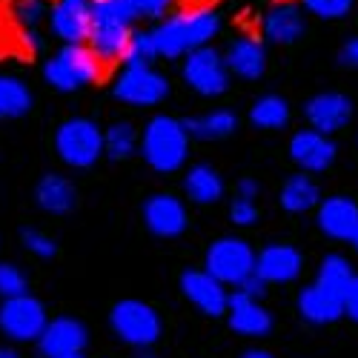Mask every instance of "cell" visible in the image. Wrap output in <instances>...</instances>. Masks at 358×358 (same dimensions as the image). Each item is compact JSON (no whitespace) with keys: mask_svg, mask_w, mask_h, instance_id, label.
Segmentation results:
<instances>
[{"mask_svg":"<svg viewBox=\"0 0 358 358\" xmlns=\"http://www.w3.org/2000/svg\"><path fill=\"white\" fill-rule=\"evenodd\" d=\"M341 64L358 69V38H352V41L344 43V49H341Z\"/></svg>","mask_w":358,"mask_h":358,"instance_id":"cell-41","label":"cell"},{"mask_svg":"<svg viewBox=\"0 0 358 358\" xmlns=\"http://www.w3.org/2000/svg\"><path fill=\"white\" fill-rule=\"evenodd\" d=\"M350 281H352V266H350V261L344 255H327L321 261L315 284H321L324 289H333V292L344 295Z\"/></svg>","mask_w":358,"mask_h":358,"instance_id":"cell-30","label":"cell"},{"mask_svg":"<svg viewBox=\"0 0 358 358\" xmlns=\"http://www.w3.org/2000/svg\"><path fill=\"white\" fill-rule=\"evenodd\" d=\"M184 127H187L189 138L218 141V138H227L238 129V117L229 109H215V112H206V115H198V117H187Z\"/></svg>","mask_w":358,"mask_h":358,"instance_id":"cell-26","label":"cell"},{"mask_svg":"<svg viewBox=\"0 0 358 358\" xmlns=\"http://www.w3.org/2000/svg\"><path fill=\"white\" fill-rule=\"evenodd\" d=\"M112 95L127 106H158L169 95V83L152 66H127L117 75Z\"/></svg>","mask_w":358,"mask_h":358,"instance_id":"cell-10","label":"cell"},{"mask_svg":"<svg viewBox=\"0 0 358 358\" xmlns=\"http://www.w3.org/2000/svg\"><path fill=\"white\" fill-rule=\"evenodd\" d=\"M227 321L238 336H247V338H264L273 333V315L261 307V301L244 295L241 289H235L229 295Z\"/></svg>","mask_w":358,"mask_h":358,"instance_id":"cell-18","label":"cell"},{"mask_svg":"<svg viewBox=\"0 0 358 358\" xmlns=\"http://www.w3.org/2000/svg\"><path fill=\"white\" fill-rule=\"evenodd\" d=\"M26 289H29L26 275L17 270L15 264L0 261V295L3 298H17V295H26Z\"/></svg>","mask_w":358,"mask_h":358,"instance_id":"cell-32","label":"cell"},{"mask_svg":"<svg viewBox=\"0 0 358 358\" xmlns=\"http://www.w3.org/2000/svg\"><path fill=\"white\" fill-rule=\"evenodd\" d=\"M304 9H310L313 15L324 17V20H336L344 17L352 9V0H301Z\"/></svg>","mask_w":358,"mask_h":358,"instance_id":"cell-34","label":"cell"},{"mask_svg":"<svg viewBox=\"0 0 358 358\" xmlns=\"http://www.w3.org/2000/svg\"><path fill=\"white\" fill-rule=\"evenodd\" d=\"M304 117L307 124L321 132V135H333L338 129H344L352 117V101L341 92H318L307 101L304 106Z\"/></svg>","mask_w":358,"mask_h":358,"instance_id":"cell-14","label":"cell"},{"mask_svg":"<svg viewBox=\"0 0 358 358\" xmlns=\"http://www.w3.org/2000/svg\"><path fill=\"white\" fill-rule=\"evenodd\" d=\"M158 57V46L152 32H132V41L127 46L124 64L127 66H152V61Z\"/></svg>","mask_w":358,"mask_h":358,"instance_id":"cell-31","label":"cell"},{"mask_svg":"<svg viewBox=\"0 0 358 358\" xmlns=\"http://www.w3.org/2000/svg\"><path fill=\"white\" fill-rule=\"evenodd\" d=\"M304 255L289 244H266L258 252L255 275H261L266 284H289L301 275Z\"/></svg>","mask_w":358,"mask_h":358,"instance_id":"cell-19","label":"cell"},{"mask_svg":"<svg viewBox=\"0 0 358 358\" xmlns=\"http://www.w3.org/2000/svg\"><path fill=\"white\" fill-rule=\"evenodd\" d=\"M35 201L43 213L49 215H66L75 210V203H78V192L72 187L69 178L64 175H43L41 181H38V189H35Z\"/></svg>","mask_w":358,"mask_h":358,"instance_id":"cell-21","label":"cell"},{"mask_svg":"<svg viewBox=\"0 0 358 358\" xmlns=\"http://www.w3.org/2000/svg\"><path fill=\"white\" fill-rule=\"evenodd\" d=\"M109 327L124 344L138 350H149L161 338V315L138 298L117 301L109 313Z\"/></svg>","mask_w":358,"mask_h":358,"instance_id":"cell-7","label":"cell"},{"mask_svg":"<svg viewBox=\"0 0 358 358\" xmlns=\"http://www.w3.org/2000/svg\"><path fill=\"white\" fill-rule=\"evenodd\" d=\"M132 20L135 12L127 0H92V29L86 46L98 55L101 64L124 61L132 41Z\"/></svg>","mask_w":358,"mask_h":358,"instance_id":"cell-2","label":"cell"},{"mask_svg":"<svg viewBox=\"0 0 358 358\" xmlns=\"http://www.w3.org/2000/svg\"><path fill=\"white\" fill-rule=\"evenodd\" d=\"M258 181H252V178H241V181H238V198H258Z\"/></svg>","mask_w":358,"mask_h":358,"instance_id":"cell-42","label":"cell"},{"mask_svg":"<svg viewBox=\"0 0 358 358\" xmlns=\"http://www.w3.org/2000/svg\"><path fill=\"white\" fill-rule=\"evenodd\" d=\"M55 38L64 43H86L92 29V3L89 0H57L49 15Z\"/></svg>","mask_w":358,"mask_h":358,"instance_id":"cell-16","label":"cell"},{"mask_svg":"<svg viewBox=\"0 0 358 358\" xmlns=\"http://www.w3.org/2000/svg\"><path fill=\"white\" fill-rule=\"evenodd\" d=\"M181 292L189 298V304H195L203 315H224L229 307V292L227 287L213 278L206 270H187L181 273Z\"/></svg>","mask_w":358,"mask_h":358,"instance_id":"cell-13","label":"cell"},{"mask_svg":"<svg viewBox=\"0 0 358 358\" xmlns=\"http://www.w3.org/2000/svg\"><path fill=\"white\" fill-rule=\"evenodd\" d=\"M0 358H20V352L15 347H0Z\"/></svg>","mask_w":358,"mask_h":358,"instance_id":"cell-44","label":"cell"},{"mask_svg":"<svg viewBox=\"0 0 358 358\" xmlns=\"http://www.w3.org/2000/svg\"><path fill=\"white\" fill-rule=\"evenodd\" d=\"M341 301H344V315H350V321L358 324V275H352V281L347 284Z\"/></svg>","mask_w":358,"mask_h":358,"instance_id":"cell-38","label":"cell"},{"mask_svg":"<svg viewBox=\"0 0 358 358\" xmlns=\"http://www.w3.org/2000/svg\"><path fill=\"white\" fill-rule=\"evenodd\" d=\"M250 121L258 129H281L289 124V103L281 95H264L252 103Z\"/></svg>","mask_w":358,"mask_h":358,"instance_id":"cell-28","label":"cell"},{"mask_svg":"<svg viewBox=\"0 0 358 358\" xmlns=\"http://www.w3.org/2000/svg\"><path fill=\"white\" fill-rule=\"evenodd\" d=\"M89 344V330L83 327V321L61 315L52 318L46 324L43 336L38 338L41 355L43 358H64V355H80L83 347Z\"/></svg>","mask_w":358,"mask_h":358,"instance_id":"cell-11","label":"cell"},{"mask_svg":"<svg viewBox=\"0 0 358 358\" xmlns=\"http://www.w3.org/2000/svg\"><path fill=\"white\" fill-rule=\"evenodd\" d=\"M103 149L112 161H127L129 155H135L138 149V132L132 124L117 121L103 132Z\"/></svg>","mask_w":358,"mask_h":358,"instance_id":"cell-29","label":"cell"},{"mask_svg":"<svg viewBox=\"0 0 358 358\" xmlns=\"http://www.w3.org/2000/svg\"><path fill=\"white\" fill-rule=\"evenodd\" d=\"M46 324V307L29 292L17 298H3V304H0V333L12 341H38Z\"/></svg>","mask_w":358,"mask_h":358,"instance_id":"cell-8","label":"cell"},{"mask_svg":"<svg viewBox=\"0 0 358 358\" xmlns=\"http://www.w3.org/2000/svg\"><path fill=\"white\" fill-rule=\"evenodd\" d=\"M103 75V64L86 43H66L43 64V78L57 92H78Z\"/></svg>","mask_w":358,"mask_h":358,"instance_id":"cell-4","label":"cell"},{"mask_svg":"<svg viewBox=\"0 0 358 358\" xmlns=\"http://www.w3.org/2000/svg\"><path fill=\"white\" fill-rule=\"evenodd\" d=\"M129 9L135 12V17H149V20H158L164 17L172 6L175 0H127Z\"/></svg>","mask_w":358,"mask_h":358,"instance_id":"cell-35","label":"cell"},{"mask_svg":"<svg viewBox=\"0 0 358 358\" xmlns=\"http://www.w3.org/2000/svg\"><path fill=\"white\" fill-rule=\"evenodd\" d=\"M336 155H338V146L333 143V138L321 135L315 129H301L289 141V158L304 172H324L327 166H333Z\"/></svg>","mask_w":358,"mask_h":358,"instance_id":"cell-17","label":"cell"},{"mask_svg":"<svg viewBox=\"0 0 358 358\" xmlns=\"http://www.w3.org/2000/svg\"><path fill=\"white\" fill-rule=\"evenodd\" d=\"M141 155L155 172H164V175L178 172L189 155V132L184 121H175L169 115H155L143 127Z\"/></svg>","mask_w":358,"mask_h":358,"instance_id":"cell-3","label":"cell"},{"mask_svg":"<svg viewBox=\"0 0 358 358\" xmlns=\"http://www.w3.org/2000/svg\"><path fill=\"white\" fill-rule=\"evenodd\" d=\"M184 192H187L189 201H195L201 206L218 203L224 198V178L210 164H195L184 175Z\"/></svg>","mask_w":358,"mask_h":358,"instance_id":"cell-24","label":"cell"},{"mask_svg":"<svg viewBox=\"0 0 358 358\" xmlns=\"http://www.w3.org/2000/svg\"><path fill=\"white\" fill-rule=\"evenodd\" d=\"M352 250L358 252V232H355V238H352Z\"/></svg>","mask_w":358,"mask_h":358,"instance_id":"cell-46","label":"cell"},{"mask_svg":"<svg viewBox=\"0 0 358 358\" xmlns=\"http://www.w3.org/2000/svg\"><path fill=\"white\" fill-rule=\"evenodd\" d=\"M64 358H83V355H64Z\"/></svg>","mask_w":358,"mask_h":358,"instance_id":"cell-47","label":"cell"},{"mask_svg":"<svg viewBox=\"0 0 358 358\" xmlns=\"http://www.w3.org/2000/svg\"><path fill=\"white\" fill-rule=\"evenodd\" d=\"M184 80L203 98H218L229 89V66L213 46H201L187 55Z\"/></svg>","mask_w":358,"mask_h":358,"instance_id":"cell-9","label":"cell"},{"mask_svg":"<svg viewBox=\"0 0 358 358\" xmlns=\"http://www.w3.org/2000/svg\"><path fill=\"white\" fill-rule=\"evenodd\" d=\"M32 109V92L15 75H0V121L23 117Z\"/></svg>","mask_w":358,"mask_h":358,"instance_id":"cell-27","label":"cell"},{"mask_svg":"<svg viewBox=\"0 0 358 358\" xmlns=\"http://www.w3.org/2000/svg\"><path fill=\"white\" fill-rule=\"evenodd\" d=\"M318 229L333 241H352L358 232V203L347 195H333L318 203L315 213Z\"/></svg>","mask_w":358,"mask_h":358,"instance_id":"cell-15","label":"cell"},{"mask_svg":"<svg viewBox=\"0 0 358 358\" xmlns=\"http://www.w3.org/2000/svg\"><path fill=\"white\" fill-rule=\"evenodd\" d=\"M20 241H23V247L29 252L38 255V258H55L57 255V244L52 241L46 232H41V229H23L20 232Z\"/></svg>","mask_w":358,"mask_h":358,"instance_id":"cell-33","label":"cell"},{"mask_svg":"<svg viewBox=\"0 0 358 358\" xmlns=\"http://www.w3.org/2000/svg\"><path fill=\"white\" fill-rule=\"evenodd\" d=\"M238 289H241L244 295H250V298H255V301H261L264 292H266V281H264L261 275H252V278H247Z\"/></svg>","mask_w":358,"mask_h":358,"instance_id":"cell-39","label":"cell"},{"mask_svg":"<svg viewBox=\"0 0 358 358\" xmlns=\"http://www.w3.org/2000/svg\"><path fill=\"white\" fill-rule=\"evenodd\" d=\"M143 224L158 238H178L189 224L187 206L181 198H175L169 192H158L152 198H146L143 203Z\"/></svg>","mask_w":358,"mask_h":358,"instance_id":"cell-12","label":"cell"},{"mask_svg":"<svg viewBox=\"0 0 358 358\" xmlns=\"http://www.w3.org/2000/svg\"><path fill=\"white\" fill-rule=\"evenodd\" d=\"M298 313L304 321L321 327V324H333L344 315V301L341 295L333 289H324L321 284H310L298 292Z\"/></svg>","mask_w":358,"mask_h":358,"instance_id":"cell-20","label":"cell"},{"mask_svg":"<svg viewBox=\"0 0 358 358\" xmlns=\"http://www.w3.org/2000/svg\"><path fill=\"white\" fill-rule=\"evenodd\" d=\"M304 35V15L298 6L292 3H281V6H273L264 17V38L273 41V43H295L298 38Z\"/></svg>","mask_w":358,"mask_h":358,"instance_id":"cell-23","label":"cell"},{"mask_svg":"<svg viewBox=\"0 0 358 358\" xmlns=\"http://www.w3.org/2000/svg\"><path fill=\"white\" fill-rule=\"evenodd\" d=\"M321 203V189L318 184L313 181L310 175H292L289 181L284 184L281 189V206L292 215H301V213H310V210H318Z\"/></svg>","mask_w":358,"mask_h":358,"instance_id":"cell-25","label":"cell"},{"mask_svg":"<svg viewBox=\"0 0 358 358\" xmlns=\"http://www.w3.org/2000/svg\"><path fill=\"white\" fill-rule=\"evenodd\" d=\"M15 15H17L20 29H35L41 23V17L46 15V6H43V0H20Z\"/></svg>","mask_w":358,"mask_h":358,"instance_id":"cell-36","label":"cell"},{"mask_svg":"<svg viewBox=\"0 0 358 358\" xmlns=\"http://www.w3.org/2000/svg\"><path fill=\"white\" fill-rule=\"evenodd\" d=\"M218 29H221V17L210 6H192V9H184L166 17L152 32V38H155L158 55L181 57V55H189L206 46L218 35Z\"/></svg>","mask_w":358,"mask_h":358,"instance_id":"cell-1","label":"cell"},{"mask_svg":"<svg viewBox=\"0 0 358 358\" xmlns=\"http://www.w3.org/2000/svg\"><path fill=\"white\" fill-rule=\"evenodd\" d=\"M138 358H158V355H155V352H149V350H141V355H138Z\"/></svg>","mask_w":358,"mask_h":358,"instance_id":"cell-45","label":"cell"},{"mask_svg":"<svg viewBox=\"0 0 358 358\" xmlns=\"http://www.w3.org/2000/svg\"><path fill=\"white\" fill-rule=\"evenodd\" d=\"M229 218L235 227H252L258 221V206L250 198H235L229 206Z\"/></svg>","mask_w":358,"mask_h":358,"instance_id":"cell-37","label":"cell"},{"mask_svg":"<svg viewBox=\"0 0 358 358\" xmlns=\"http://www.w3.org/2000/svg\"><path fill=\"white\" fill-rule=\"evenodd\" d=\"M241 358H275V355H273V352H266V350L252 347V350H244V352H241Z\"/></svg>","mask_w":358,"mask_h":358,"instance_id":"cell-43","label":"cell"},{"mask_svg":"<svg viewBox=\"0 0 358 358\" xmlns=\"http://www.w3.org/2000/svg\"><path fill=\"white\" fill-rule=\"evenodd\" d=\"M255 250L244 241V238H218L210 244L203 255V270L213 278H218L224 287H241L247 278L255 275Z\"/></svg>","mask_w":358,"mask_h":358,"instance_id":"cell-6","label":"cell"},{"mask_svg":"<svg viewBox=\"0 0 358 358\" xmlns=\"http://www.w3.org/2000/svg\"><path fill=\"white\" fill-rule=\"evenodd\" d=\"M20 43H23V49H29V52H38V49L43 46V38L38 35V29H20Z\"/></svg>","mask_w":358,"mask_h":358,"instance_id":"cell-40","label":"cell"},{"mask_svg":"<svg viewBox=\"0 0 358 358\" xmlns=\"http://www.w3.org/2000/svg\"><path fill=\"white\" fill-rule=\"evenodd\" d=\"M55 152L75 169L95 166L106 155L103 129H98V124L89 117H69L55 129Z\"/></svg>","mask_w":358,"mask_h":358,"instance_id":"cell-5","label":"cell"},{"mask_svg":"<svg viewBox=\"0 0 358 358\" xmlns=\"http://www.w3.org/2000/svg\"><path fill=\"white\" fill-rule=\"evenodd\" d=\"M227 66L244 80H258L266 69V52L255 38H238L227 49Z\"/></svg>","mask_w":358,"mask_h":358,"instance_id":"cell-22","label":"cell"}]
</instances>
